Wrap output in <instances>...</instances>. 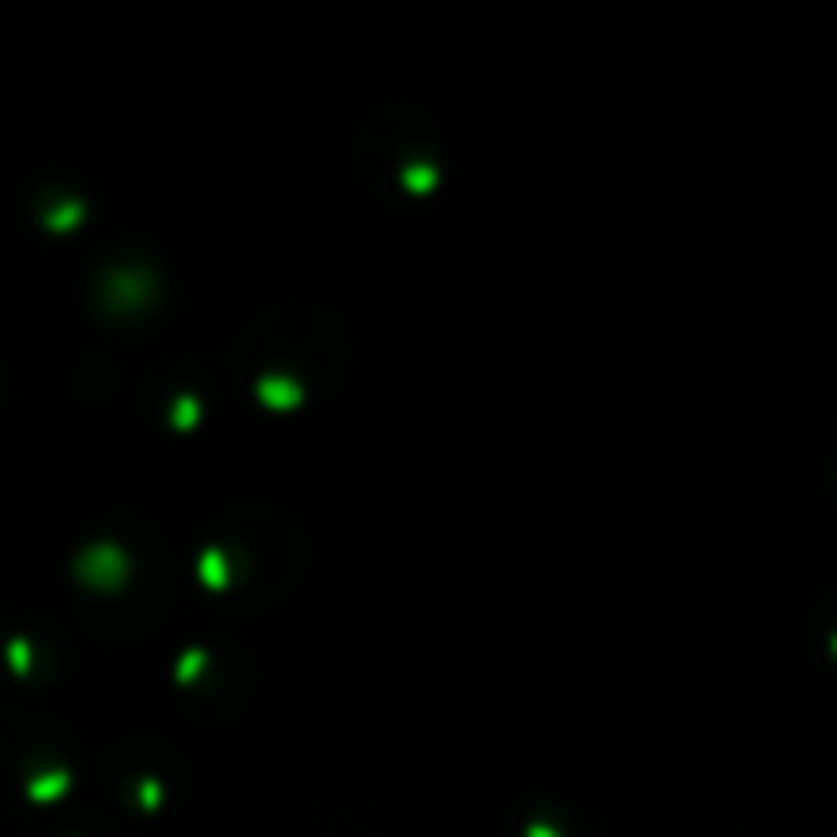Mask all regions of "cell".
<instances>
[{
  "instance_id": "3",
  "label": "cell",
  "mask_w": 837,
  "mask_h": 837,
  "mask_svg": "<svg viewBox=\"0 0 837 837\" xmlns=\"http://www.w3.org/2000/svg\"><path fill=\"white\" fill-rule=\"evenodd\" d=\"M84 216H89L84 196H54V201H49L45 211H40L45 231H54V235H69L74 226H84Z\"/></svg>"
},
{
  "instance_id": "6",
  "label": "cell",
  "mask_w": 837,
  "mask_h": 837,
  "mask_svg": "<svg viewBox=\"0 0 837 837\" xmlns=\"http://www.w3.org/2000/svg\"><path fill=\"white\" fill-rule=\"evenodd\" d=\"M260 402L265 407H294L299 402V382H289V377H260Z\"/></svg>"
},
{
  "instance_id": "1",
  "label": "cell",
  "mask_w": 837,
  "mask_h": 837,
  "mask_svg": "<svg viewBox=\"0 0 837 837\" xmlns=\"http://www.w3.org/2000/svg\"><path fill=\"white\" fill-rule=\"evenodd\" d=\"M157 289H162V279H157L152 265L123 260V265H108V270L98 275V304H103L108 314H118V319H138L142 309L157 299Z\"/></svg>"
},
{
  "instance_id": "5",
  "label": "cell",
  "mask_w": 837,
  "mask_h": 837,
  "mask_svg": "<svg viewBox=\"0 0 837 837\" xmlns=\"http://www.w3.org/2000/svg\"><path fill=\"white\" fill-rule=\"evenodd\" d=\"M196 573H201V583H206L211 593H221V588L231 583V573H226V549H201Z\"/></svg>"
},
{
  "instance_id": "2",
  "label": "cell",
  "mask_w": 837,
  "mask_h": 837,
  "mask_svg": "<svg viewBox=\"0 0 837 837\" xmlns=\"http://www.w3.org/2000/svg\"><path fill=\"white\" fill-rule=\"evenodd\" d=\"M74 578L93 588V593H118L128 578H133V554L113 539H98V544H84L74 554Z\"/></svg>"
},
{
  "instance_id": "9",
  "label": "cell",
  "mask_w": 837,
  "mask_h": 837,
  "mask_svg": "<svg viewBox=\"0 0 837 837\" xmlns=\"http://www.w3.org/2000/svg\"><path fill=\"white\" fill-rule=\"evenodd\" d=\"M206 671V647H191V651H182V661H177V681H196Z\"/></svg>"
},
{
  "instance_id": "10",
  "label": "cell",
  "mask_w": 837,
  "mask_h": 837,
  "mask_svg": "<svg viewBox=\"0 0 837 837\" xmlns=\"http://www.w3.org/2000/svg\"><path fill=\"white\" fill-rule=\"evenodd\" d=\"M138 803H142V808H157V803H162V784H157V779H142V784H138Z\"/></svg>"
},
{
  "instance_id": "7",
  "label": "cell",
  "mask_w": 837,
  "mask_h": 837,
  "mask_svg": "<svg viewBox=\"0 0 837 837\" xmlns=\"http://www.w3.org/2000/svg\"><path fill=\"white\" fill-rule=\"evenodd\" d=\"M172 426H177V431H196V426H201V402H196L191 392H177V402H172Z\"/></svg>"
},
{
  "instance_id": "4",
  "label": "cell",
  "mask_w": 837,
  "mask_h": 837,
  "mask_svg": "<svg viewBox=\"0 0 837 837\" xmlns=\"http://www.w3.org/2000/svg\"><path fill=\"white\" fill-rule=\"evenodd\" d=\"M69 784H74V774H69L64 764H49V769H35V774H30L25 793H30L35 803H54V798L69 793Z\"/></svg>"
},
{
  "instance_id": "8",
  "label": "cell",
  "mask_w": 837,
  "mask_h": 837,
  "mask_svg": "<svg viewBox=\"0 0 837 837\" xmlns=\"http://www.w3.org/2000/svg\"><path fill=\"white\" fill-rule=\"evenodd\" d=\"M5 656H10V671H15V676H30V666H35L30 637H20V632H15V637L5 642Z\"/></svg>"
}]
</instances>
